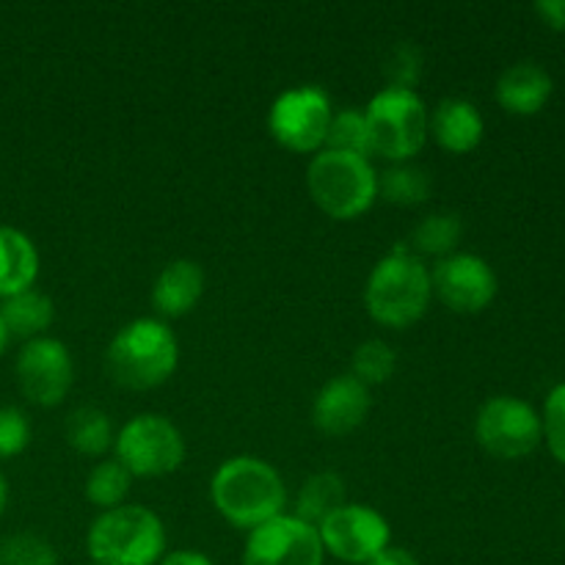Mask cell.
Instances as JSON below:
<instances>
[{"instance_id":"3","label":"cell","mask_w":565,"mask_h":565,"mask_svg":"<svg viewBox=\"0 0 565 565\" xmlns=\"http://www.w3.org/2000/svg\"><path fill=\"white\" fill-rule=\"evenodd\" d=\"M180 362L177 337L163 320L138 318L116 331L105 353L108 375L125 390H154L174 375Z\"/></svg>"},{"instance_id":"12","label":"cell","mask_w":565,"mask_h":565,"mask_svg":"<svg viewBox=\"0 0 565 565\" xmlns=\"http://www.w3.org/2000/svg\"><path fill=\"white\" fill-rule=\"evenodd\" d=\"M430 287L450 312L478 315L494 301L500 281H497L494 268L483 257L456 252L430 268Z\"/></svg>"},{"instance_id":"11","label":"cell","mask_w":565,"mask_h":565,"mask_svg":"<svg viewBox=\"0 0 565 565\" xmlns=\"http://www.w3.org/2000/svg\"><path fill=\"white\" fill-rule=\"evenodd\" d=\"M17 386L31 403L42 408H53L70 395L75 381L70 348L53 337H39L22 345L17 353Z\"/></svg>"},{"instance_id":"18","label":"cell","mask_w":565,"mask_h":565,"mask_svg":"<svg viewBox=\"0 0 565 565\" xmlns=\"http://www.w3.org/2000/svg\"><path fill=\"white\" fill-rule=\"evenodd\" d=\"M39 276V252L25 232L0 226V298L31 290Z\"/></svg>"},{"instance_id":"19","label":"cell","mask_w":565,"mask_h":565,"mask_svg":"<svg viewBox=\"0 0 565 565\" xmlns=\"http://www.w3.org/2000/svg\"><path fill=\"white\" fill-rule=\"evenodd\" d=\"M0 320L9 331V340L14 337V340L31 342L44 337V331L53 326L55 307L44 292L25 290L0 303Z\"/></svg>"},{"instance_id":"32","label":"cell","mask_w":565,"mask_h":565,"mask_svg":"<svg viewBox=\"0 0 565 565\" xmlns=\"http://www.w3.org/2000/svg\"><path fill=\"white\" fill-rule=\"evenodd\" d=\"M158 565H215L210 561L204 552H196V550H174V552H166L163 561Z\"/></svg>"},{"instance_id":"13","label":"cell","mask_w":565,"mask_h":565,"mask_svg":"<svg viewBox=\"0 0 565 565\" xmlns=\"http://www.w3.org/2000/svg\"><path fill=\"white\" fill-rule=\"evenodd\" d=\"M323 561L318 527L287 513L252 530L243 550V565H323Z\"/></svg>"},{"instance_id":"15","label":"cell","mask_w":565,"mask_h":565,"mask_svg":"<svg viewBox=\"0 0 565 565\" xmlns=\"http://www.w3.org/2000/svg\"><path fill=\"white\" fill-rule=\"evenodd\" d=\"M555 81L550 72L533 61H519L508 66L494 86V99L511 116H535L550 105Z\"/></svg>"},{"instance_id":"9","label":"cell","mask_w":565,"mask_h":565,"mask_svg":"<svg viewBox=\"0 0 565 565\" xmlns=\"http://www.w3.org/2000/svg\"><path fill=\"white\" fill-rule=\"evenodd\" d=\"M475 439L489 456L516 461L541 445V414L527 401L497 395L480 406L475 417Z\"/></svg>"},{"instance_id":"23","label":"cell","mask_w":565,"mask_h":565,"mask_svg":"<svg viewBox=\"0 0 565 565\" xmlns=\"http://www.w3.org/2000/svg\"><path fill=\"white\" fill-rule=\"evenodd\" d=\"M430 191H434V182L428 171L414 163H392L379 174V196L397 207H417L428 202Z\"/></svg>"},{"instance_id":"7","label":"cell","mask_w":565,"mask_h":565,"mask_svg":"<svg viewBox=\"0 0 565 565\" xmlns=\"http://www.w3.org/2000/svg\"><path fill=\"white\" fill-rule=\"evenodd\" d=\"M116 461L132 478H163L185 461V439L171 419L160 414H138L116 434Z\"/></svg>"},{"instance_id":"17","label":"cell","mask_w":565,"mask_h":565,"mask_svg":"<svg viewBox=\"0 0 565 565\" xmlns=\"http://www.w3.org/2000/svg\"><path fill=\"white\" fill-rule=\"evenodd\" d=\"M204 292V270L193 259H171L152 287V307L160 318L174 320L191 312Z\"/></svg>"},{"instance_id":"24","label":"cell","mask_w":565,"mask_h":565,"mask_svg":"<svg viewBox=\"0 0 565 565\" xmlns=\"http://www.w3.org/2000/svg\"><path fill=\"white\" fill-rule=\"evenodd\" d=\"M132 475L121 467L116 458H105L103 463L92 469L86 480V500L92 505L103 508V511H110V508L125 505L127 494H130Z\"/></svg>"},{"instance_id":"20","label":"cell","mask_w":565,"mask_h":565,"mask_svg":"<svg viewBox=\"0 0 565 565\" xmlns=\"http://www.w3.org/2000/svg\"><path fill=\"white\" fill-rule=\"evenodd\" d=\"M463 235V224L456 213H430L414 226V232L408 235V243L403 246L414 254V257H436L445 259L450 254H456L458 241Z\"/></svg>"},{"instance_id":"30","label":"cell","mask_w":565,"mask_h":565,"mask_svg":"<svg viewBox=\"0 0 565 565\" xmlns=\"http://www.w3.org/2000/svg\"><path fill=\"white\" fill-rule=\"evenodd\" d=\"M31 441V425L28 417L14 406L0 408V458H14Z\"/></svg>"},{"instance_id":"27","label":"cell","mask_w":565,"mask_h":565,"mask_svg":"<svg viewBox=\"0 0 565 565\" xmlns=\"http://www.w3.org/2000/svg\"><path fill=\"white\" fill-rule=\"evenodd\" d=\"M0 565H58V552L36 533H17L0 544Z\"/></svg>"},{"instance_id":"29","label":"cell","mask_w":565,"mask_h":565,"mask_svg":"<svg viewBox=\"0 0 565 565\" xmlns=\"http://www.w3.org/2000/svg\"><path fill=\"white\" fill-rule=\"evenodd\" d=\"M384 72L386 77H390V86L412 88L414 92L419 75H423V53H419L417 44L403 42L397 44V47H392Z\"/></svg>"},{"instance_id":"28","label":"cell","mask_w":565,"mask_h":565,"mask_svg":"<svg viewBox=\"0 0 565 565\" xmlns=\"http://www.w3.org/2000/svg\"><path fill=\"white\" fill-rule=\"evenodd\" d=\"M541 439L550 447L552 458L565 467V381L546 395L541 408Z\"/></svg>"},{"instance_id":"1","label":"cell","mask_w":565,"mask_h":565,"mask_svg":"<svg viewBox=\"0 0 565 565\" xmlns=\"http://www.w3.org/2000/svg\"><path fill=\"white\" fill-rule=\"evenodd\" d=\"M210 500L232 527L252 533L285 513L287 489L281 475L268 461L237 456L215 469Z\"/></svg>"},{"instance_id":"8","label":"cell","mask_w":565,"mask_h":565,"mask_svg":"<svg viewBox=\"0 0 565 565\" xmlns=\"http://www.w3.org/2000/svg\"><path fill=\"white\" fill-rule=\"evenodd\" d=\"M331 99L320 86H296L270 105L268 130L276 143L290 152H323L331 125Z\"/></svg>"},{"instance_id":"4","label":"cell","mask_w":565,"mask_h":565,"mask_svg":"<svg viewBox=\"0 0 565 565\" xmlns=\"http://www.w3.org/2000/svg\"><path fill=\"white\" fill-rule=\"evenodd\" d=\"M92 565H158L166 555V527L143 505L103 511L86 535Z\"/></svg>"},{"instance_id":"35","label":"cell","mask_w":565,"mask_h":565,"mask_svg":"<svg viewBox=\"0 0 565 565\" xmlns=\"http://www.w3.org/2000/svg\"><path fill=\"white\" fill-rule=\"evenodd\" d=\"M6 345H9V331H6V326H3V320H0V356H3V351H6Z\"/></svg>"},{"instance_id":"2","label":"cell","mask_w":565,"mask_h":565,"mask_svg":"<svg viewBox=\"0 0 565 565\" xmlns=\"http://www.w3.org/2000/svg\"><path fill=\"white\" fill-rule=\"evenodd\" d=\"M430 298V268L406 246L381 257L364 287L367 315L386 329H408L417 323L428 312Z\"/></svg>"},{"instance_id":"16","label":"cell","mask_w":565,"mask_h":565,"mask_svg":"<svg viewBox=\"0 0 565 565\" xmlns=\"http://www.w3.org/2000/svg\"><path fill=\"white\" fill-rule=\"evenodd\" d=\"M483 130L486 121L480 110L461 97L441 99L428 116V136L452 154H467L478 149L483 141Z\"/></svg>"},{"instance_id":"5","label":"cell","mask_w":565,"mask_h":565,"mask_svg":"<svg viewBox=\"0 0 565 565\" xmlns=\"http://www.w3.org/2000/svg\"><path fill=\"white\" fill-rule=\"evenodd\" d=\"M307 191L329 218L351 221L379 199V171L367 158L323 149L307 169Z\"/></svg>"},{"instance_id":"14","label":"cell","mask_w":565,"mask_h":565,"mask_svg":"<svg viewBox=\"0 0 565 565\" xmlns=\"http://www.w3.org/2000/svg\"><path fill=\"white\" fill-rule=\"evenodd\" d=\"M370 390L353 375H337L318 392L312 423L326 436H348L367 419Z\"/></svg>"},{"instance_id":"10","label":"cell","mask_w":565,"mask_h":565,"mask_svg":"<svg viewBox=\"0 0 565 565\" xmlns=\"http://www.w3.org/2000/svg\"><path fill=\"white\" fill-rule=\"evenodd\" d=\"M320 544L331 557L351 565H364L390 546V522L375 508L345 502L318 527Z\"/></svg>"},{"instance_id":"6","label":"cell","mask_w":565,"mask_h":565,"mask_svg":"<svg viewBox=\"0 0 565 565\" xmlns=\"http://www.w3.org/2000/svg\"><path fill=\"white\" fill-rule=\"evenodd\" d=\"M370 149L392 163H408L428 141V116L423 97L412 88L386 86L364 108Z\"/></svg>"},{"instance_id":"34","label":"cell","mask_w":565,"mask_h":565,"mask_svg":"<svg viewBox=\"0 0 565 565\" xmlns=\"http://www.w3.org/2000/svg\"><path fill=\"white\" fill-rule=\"evenodd\" d=\"M6 502H9V483H6L3 472H0V516H3L6 511Z\"/></svg>"},{"instance_id":"33","label":"cell","mask_w":565,"mask_h":565,"mask_svg":"<svg viewBox=\"0 0 565 565\" xmlns=\"http://www.w3.org/2000/svg\"><path fill=\"white\" fill-rule=\"evenodd\" d=\"M364 565H419V563L417 557L408 555V552L401 550V546H386L379 557H373V561Z\"/></svg>"},{"instance_id":"26","label":"cell","mask_w":565,"mask_h":565,"mask_svg":"<svg viewBox=\"0 0 565 565\" xmlns=\"http://www.w3.org/2000/svg\"><path fill=\"white\" fill-rule=\"evenodd\" d=\"M397 367V356L392 351L390 342L384 340H364L362 345L353 351V362H351V375L364 384L370 386H379L386 384V381L395 375Z\"/></svg>"},{"instance_id":"21","label":"cell","mask_w":565,"mask_h":565,"mask_svg":"<svg viewBox=\"0 0 565 565\" xmlns=\"http://www.w3.org/2000/svg\"><path fill=\"white\" fill-rule=\"evenodd\" d=\"M345 483L334 472H318L301 486L296 497V513L292 516L301 522L320 527L334 511L345 505Z\"/></svg>"},{"instance_id":"22","label":"cell","mask_w":565,"mask_h":565,"mask_svg":"<svg viewBox=\"0 0 565 565\" xmlns=\"http://www.w3.org/2000/svg\"><path fill=\"white\" fill-rule=\"evenodd\" d=\"M64 436L66 441H70L72 450L88 458L105 456L116 441L110 417L94 406H83L77 408V412H72L70 417H66Z\"/></svg>"},{"instance_id":"31","label":"cell","mask_w":565,"mask_h":565,"mask_svg":"<svg viewBox=\"0 0 565 565\" xmlns=\"http://www.w3.org/2000/svg\"><path fill=\"white\" fill-rule=\"evenodd\" d=\"M535 14L552 31H565V0H539L535 3Z\"/></svg>"},{"instance_id":"25","label":"cell","mask_w":565,"mask_h":565,"mask_svg":"<svg viewBox=\"0 0 565 565\" xmlns=\"http://www.w3.org/2000/svg\"><path fill=\"white\" fill-rule=\"evenodd\" d=\"M323 149H331V152H342V154H356V158L370 160L373 149H370V127H367V116H364V110L348 108L331 116L329 136H326Z\"/></svg>"}]
</instances>
